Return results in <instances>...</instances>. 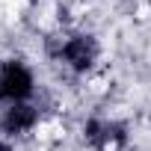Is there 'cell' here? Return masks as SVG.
Segmentation results:
<instances>
[{
	"instance_id": "obj_4",
	"label": "cell",
	"mask_w": 151,
	"mask_h": 151,
	"mask_svg": "<svg viewBox=\"0 0 151 151\" xmlns=\"http://www.w3.org/2000/svg\"><path fill=\"white\" fill-rule=\"evenodd\" d=\"M33 124H36V110L30 104H12L0 119V127L6 133H27Z\"/></svg>"
},
{
	"instance_id": "obj_2",
	"label": "cell",
	"mask_w": 151,
	"mask_h": 151,
	"mask_svg": "<svg viewBox=\"0 0 151 151\" xmlns=\"http://www.w3.org/2000/svg\"><path fill=\"white\" fill-rule=\"evenodd\" d=\"M59 56L74 68V71H86L98 59V42L92 36H68L59 47Z\"/></svg>"
},
{
	"instance_id": "obj_1",
	"label": "cell",
	"mask_w": 151,
	"mask_h": 151,
	"mask_svg": "<svg viewBox=\"0 0 151 151\" xmlns=\"http://www.w3.org/2000/svg\"><path fill=\"white\" fill-rule=\"evenodd\" d=\"M33 92V74L27 71V65L9 59L0 65V101L18 104Z\"/></svg>"
},
{
	"instance_id": "obj_5",
	"label": "cell",
	"mask_w": 151,
	"mask_h": 151,
	"mask_svg": "<svg viewBox=\"0 0 151 151\" xmlns=\"http://www.w3.org/2000/svg\"><path fill=\"white\" fill-rule=\"evenodd\" d=\"M0 151H6V145H3V142H0Z\"/></svg>"
},
{
	"instance_id": "obj_3",
	"label": "cell",
	"mask_w": 151,
	"mask_h": 151,
	"mask_svg": "<svg viewBox=\"0 0 151 151\" xmlns=\"http://www.w3.org/2000/svg\"><path fill=\"white\" fill-rule=\"evenodd\" d=\"M124 127L116 122H89L86 124V142L95 151H122L124 148Z\"/></svg>"
}]
</instances>
